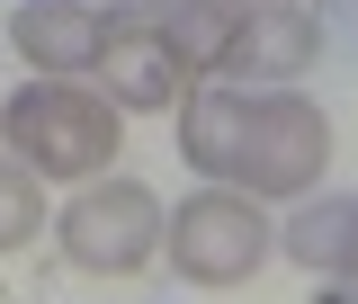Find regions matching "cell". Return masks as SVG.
Returning a JSON list of instances; mask_svg holds the SVG:
<instances>
[{
  "label": "cell",
  "mask_w": 358,
  "mask_h": 304,
  "mask_svg": "<svg viewBox=\"0 0 358 304\" xmlns=\"http://www.w3.org/2000/svg\"><path fill=\"white\" fill-rule=\"evenodd\" d=\"M322 45L331 36H322V9H313V0H242L215 81H251V89L305 81L313 63H322Z\"/></svg>",
  "instance_id": "obj_5"
},
{
  "label": "cell",
  "mask_w": 358,
  "mask_h": 304,
  "mask_svg": "<svg viewBox=\"0 0 358 304\" xmlns=\"http://www.w3.org/2000/svg\"><path fill=\"white\" fill-rule=\"evenodd\" d=\"M162 260H171L179 287H251L268 260H278V215H268L251 188L233 179H206L188 188L171 215H162Z\"/></svg>",
  "instance_id": "obj_2"
},
{
  "label": "cell",
  "mask_w": 358,
  "mask_h": 304,
  "mask_svg": "<svg viewBox=\"0 0 358 304\" xmlns=\"http://www.w3.org/2000/svg\"><path fill=\"white\" fill-rule=\"evenodd\" d=\"M9 45L36 81H81L108 45V9L99 0H18L9 9Z\"/></svg>",
  "instance_id": "obj_7"
},
{
  "label": "cell",
  "mask_w": 358,
  "mask_h": 304,
  "mask_svg": "<svg viewBox=\"0 0 358 304\" xmlns=\"http://www.w3.org/2000/svg\"><path fill=\"white\" fill-rule=\"evenodd\" d=\"M162 215L171 206L143 179L99 171V179H81L54 206V242H63V260L81 268V277H143V268L162 260Z\"/></svg>",
  "instance_id": "obj_4"
},
{
  "label": "cell",
  "mask_w": 358,
  "mask_h": 304,
  "mask_svg": "<svg viewBox=\"0 0 358 304\" xmlns=\"http://www.w3.org/2000/svg\"><path fill=\"white\" fill-rule=\"evenodd\" d=\"M322 171H331V108L305 99L296 81L251 89V99H242V134H233L224 179L251 188L260 206H296L305 188H322Z\"/></svg>",
  "instance_id": "obj_3"
},
{
  "label": "cell",
  "mask_w": 358,
  "mask_h": 304,
  "mask_svg": "<svg viewBox=\"0 0 358 304\" xmlns=\"http://www.w3.org/2000/svg\"><path fill=\"white\" fill-rule=\"evenodd\" d=\"M278 251L313 277H341L358 304V188H305L287 215H278Z\"/></svg>",
  "instance_id": "obj_8"
},
{
  "label": "cell",
  "mask_w": 358,
  "mask_h": 304,
  "mask_svg": "<svg viewBox=\"0 0 358 304\" xmlns=\"http://www.w3.org/2000/svg\"><path fill=\"white\" fill-rule=\"evenodd\" d=\"M233 18H242V0H171V9H162V27H171L179 63H188L197 81H215V72H224V45H233Z\"/></svg>",
  "instance_id": "obj_9"
},
{
  "label": "cell",
  "mask_w": 358,
  "mask_h": 304,
  "mask_svg": "<svg viewBox=\"0 0 358 304\" xmlns=\"http://www.w3.org/2000/svg\"><path fill=\"white\" fill-rule=\"evenodd\" d=\"M117 143H126V108L90 81H27L18 99H0V152L27 161L45 188L99 179L117 161Z\"/></svg>",
  "instance_id": "obj_1"
},
{
  "label": "cell",
  "mask_w": 358,
  "mask_h": 304,
  "mask_svg": "<svg viewBox=\"0 0 358 304\" xmlns=\"http://www.w3.org/2000/svg\"><path fill=\"white\" fill-rule=\"evenodd\" d=\"M99 9H108V18H162L171 0H99Z\"/></svg>",
  "instance_id": "obj_11"
},
{
  "label": "cell",
  "mask_w": 358,
  "mask_h": 304,
  "mask_svg": "<svg viewBox=\"0 0 358 304\" xmlns=\"http://www.w3.org/2000/svg\"><path fill=\"white\" fill-rule=\"evenodd\" d=\"M45 224H54V206H45V179L27 171V161H9V152H0V251H27Z\"/></svg>",
  "instance_id": "obj_10"
},
{
  "label": "cell",
  "mask_w": 358,
  "mask_h": 304,
  "mask_svg": "<svg viewBox=\"0 0 358 304\" xmlns=\"http://www.w3.org/2000/svg\"><path fill=\"white\" fill-rule=\"evenodd\" d=\"M188 63H179V45L162 18H108V45H99V63H90V89H108L126 117H171L179 99H188Z\"/></svg>",
  "instance_id": "obj_6"
}]
</instances>
